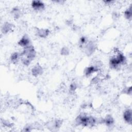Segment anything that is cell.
Here are the masks:
<instances>
[{
	"instance_id": "8",
	"label": "cell",
	"mask_w": 132,
	"mask_h": 132,
	"mask_svg": "<svg viewBox=\"0 0 132 132\" xmlns=\"http://www.w3.org/2000/svg\"><path fill=\"white\" fill-rule=\"evenodd\" d=\"M131 110L130 109L126 110L123 114V118L124 120L128 124H131Z\"/></svg>"
},
{
	"instance_id": "15",
	"label": "cell",
	"mask_w": 132,
	"mask_h": 132,
	"mask_svg": "<svg viewBox=\"0 0 132 132\" xmlns=\"http://www.w3.org/2000/svg\"><path fill=\"white\" fill-rule=\"evenodd\" d=\"M131 15H132V12H131V6H130L127 10H126L124 12V15L125 17L128 19L130 20L131 18Z\"/></svg>"
},
{
	"instance_id": "1",
	"label": "cell",
	"mask_w": 132,
	"mask_h": 132,
	"mask_svg": "<svg viewBox=\"0 0 132 132\" xmlns=\"http://www.w3.org/2000/svg\"><path fill=\"white\" fill-rule=\"evenodd\" d=\"M36 55V52L34 46L29 45L24 47V50L20 54V58L22 63L25 65H28Z\"/></svg>"
},
{
	"instance_id": "11",
	"label": "cell",
	"mask_w": 132,
	"mask_h": 132,
	"mask_svg": "<svg viewBox=\"0 0 132 132\" xmlns=\"http://www.w3.org/2000/svg\"><path fill=\"white\" fill-rule=\"evenodd\" d=\"M12 27L13 25L12 24L8 22H6L4 24L2 28V31L4 34H6L11 30L12 29Z\"/></svg>"
},
{
	"instance_id": "14",
	"label": "cell",
	"mask_w": 132,
	"mask_h": 132,
	"mask_svg": "<svg viewBox=\"0 0 132 132\" xmlns=\"http://www.w3.org/2000/svg\"><path fill=\"white\" fill-rule=\"evenodd\" d=\"M20 57V54L17 52H15L11 55V60L13 63H16Z\"/></svg>"
},
{
	"instance_id": "2",
	"label": "cell",
	"mask_w": 132,
	"mask_h": 132,
	"mask_svg": "<svg viewBox=\"0 0 132 132\" xmlns=\"http://www.w3.org/2000/svg\"><path fill=\"white\" fill-rule=\"evenodd\" d=\"M97 120L91 116H87L86 114H81L76 119V123L78 125L84 126H93L97 123Z\"/></svg>"
},
{
	"instance_id": "3",
	"label": "cell",
	"mask_w": 132,
	"mask_h": 132,
	"mask_svg": "<svg viewBox=\"0 0 132 132\" xmlns=\"http://www.w3.org/2000/svg\"><path fill=\"white\" fill-rule=\"evenodd\" d=\"M126 62V58L123 54L118 52L116 56L112 57L109 61L110 66L113 69H117L121 64H124Z\"/></svg>"
},
{
	"instance_id": "7",
	"label": "cell",
	"mask_w": 132,
	"mask_h": 132,
	"mask_svg": "<svg viewBox=\"0 0 132 132\" xmlns=\"http://www.w3.org/2000/svg\"><path fill=\"white\" fill-rule=\"evenodd\" d=\"M32 74L35 76H37L39 75H41L43 72V69L41 65L37 64L34 68L32 69L31 70Z\"/></svg>"
},
{
	"instance_id": "16",
	"label": "cell",
	"mask_w": 132,
	"mask_h": 132,
	"mask_svg": "<svg viewBox=\"0 0 132 132\" xmlns=\"http://www.w3.org/2000/svg\"><path fill=\"white\" fill-rule=\"evenodd\" d=\"M88 42L87 38L86 37H81L79 40V43L81 45H82L84 44H86Z\"/></svg>"
},
{
	"instance_id": "12",
	"label": "cell",
	"mask_w": 132,
	"mask_h": 132,
	"mask_svg": "<svg viewBox=\"0 0 132 132\" xmlns=\"http://www.w3.org/2000/svg\"><path fill=\"white\" fill-rule=\"evenodd\" d=\"M103 123L107 126H110L114 123V120L111 116L107 115L104 119H103Z\"/></svg>"
},
{
	"instance_id": "10",
	"label": "cell",
	"mask_w": 132,
	"mask_h": 132,
	"mask_svg": "<svg viewBox=\"0 0 132 132\" xmlns=\"http://www.w3.org/2000/svg\"><path fill=\"white\" fill-rule=\"evenodd\" d=\"M98 70V69L96 66H90L86 68L85 70V74L87 76H88Z\"/></svg>"
},
{
	"instance_id": "13",
	"label": "cell",
	"mask_w": 132,
	"mask_h": 132,
	"mask_svg": "<svg viewBox=\"0 0 132 132\" xmlns=\"http://www.w3.org/2000/svg\"><path fill=\"white\" fill-rule=\"evenodd\" d=\"M12 14L15 19H18L21 15V12L20 9L18 7L13 8L12 10Z\"/></svg>"
},
{
	"instance_id": "9",
	"label": "cell",
	"mask_w": 132,
	"mask_h": 132,
	"mask_svg": "<svg viewBox=\"0 0 132 132\" xmlns=\"http://www.w3.org/2000/svg\"><path fill=\"white\" fill-rule=\"evenodd\" d=\"M50 34V30L48 29H38L37 31V35L41 38H46Z\"/></svg>"
},
{
	"instance_id": "5",
	"label": "cell",
	"mask_w": 132,
	"mask_h": 132,
	"mask_svg": "<svg viewBox=\"0 0 132 132\" xmlns=\"http://www.w3.org/2000/svg\"><path fill=\"white\" fill-rule=\"evenodd\" d=\"M95 50V44L90 41L89 42H87L86 45V54L89 55H91Z\"/></svg>"
},
{
	"instance_id": "17",
	"label": "cell",
	"mask_w": 132,
	"mask_h": 132,
	"mask_svg": "<svg viewBox=\"0 0 132 132\" xmlns=\"http://www.w3.org/2000/svg\"><path fill=\"white\" fill-rule=\"evenodd\" d=\"M61 54L62 55H67L69 54V50L67 47H64L61 49Z\"/></svg>"
},
{
	"instance_id": "20",
	"label": "cell",
	"mask_w": 132,
	"mask_h": 132,
	"mask_svg": "<svg viewBox=\"0 0 132 132\" xmlns=\"http://www.w3.org/2000/svg\"><path fill=\"white\" fill-rule=\"evenodd\" d=\"M24 131H31V127L28 126H27L25 127V128H24Z\"/></svg>"
},
{
	"instance_id": "6",
	"label": "cell",
	"mask_w": 132,
	"mask_h": 132,
	"mask_svg": "<svg viewBox=\"0 0 132 132\" xmlns=\"http://www.w3.org/2000/svg\"><path fill=\"white\" fill-rule=\"evenodd\" d=\"M18 44L22 47H25L30 44V40L28 36L24 35L18 42Z\"/></svg>"
},
{
	"instance_id": "18",
	"label": "cell",
	"mask_w": 132,
	"mask_h": 132,
	"mask_svg": "<svg viewBox=\"0 0 132 132\" xmlns=\"http://www.w3.org/2000/svg\"><path fill=\"white\" fill-rule=\"evenodd\" d=\"M76 85L75 84H72L71 85H70V91H74L76 89Z\"/></svg>"
},
{
	"instance_id": "19",
	"label": "cell",
	"mask_w": 132,
	"mask_h": 132,
	"mask_svg": "<svg viewBox=\"0 0 132 132\" xmlns=\"http://www.w3.org/2000/svg\"><path fill=\"white\" fill-rule=\"evenodd\" d=\"M3 124L4 125H5L6 126H7V127H11V123H10L9 122L7 121H4Z\"/></svg>"
},
{
	"instance_id": "4",
	"label": "cell",
	"mask_w": 132,
	"mask_h": 132,
	"mask_svg": "<svg viewBox=\"0 0 132 132\" xmlns=\"http://www.w3.org/2000/svg\"><path fill=\"white\" fill-rule=\"evenodd\" d=\"M31 6L35 10L37 11L42 10L45 7L44 4L40 1H33L31 3Z\"/></svg>"
}]
</instances>
